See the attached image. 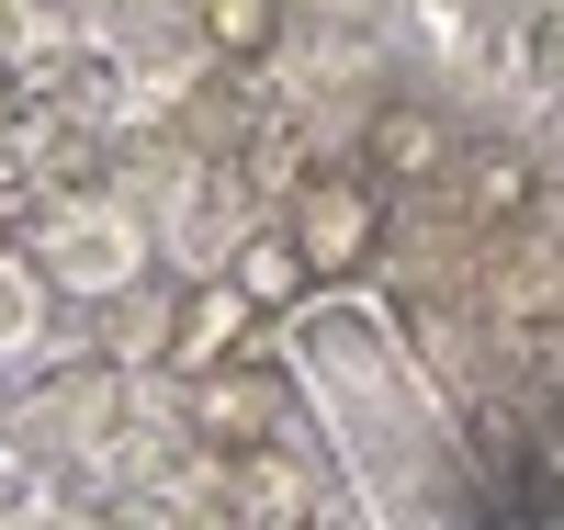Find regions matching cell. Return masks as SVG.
<instances>
[{
	"label": "cell",
	"mask_w": 564,
	"mask_h": 530,
	"mask_svg": "<svg viewBox=\"0 0 564 530\" xmlns=\"http://www.w3.org/2000/svg\"><path fill=\"white\" fill-rule=\"evenodd\" d=\"M452 192H463V215H475V226H508V215H531L542 170H531L520 136H486V148H463V159H452Z\"/></svg>",
	"instance_id": "cell-3"
},
{
	"label": "cell",
	"mask_w": 564,
	"mask_h": 530,
	"mask_svg": "<svg viewBox=\"0 0 564 530\" xmlns=\"http://www.w3.org/2000/svg\"><path fill=\"white\" fill-rule=\"evenodd\" d=\"M249 316H260V305L238 294V282H215V294H193V316L170 327V361H204V350L226 339V327H249Z\"/></svg>",
	"instance_id": "cell-7"
},
{
	"label": "cell",
	"mask_w": 564,
	"mask_h": 530,
	"mask_svg": "<svg viewBox=\"0 0 564 530\" xmlns=\"http://www.w3.org/2000/svg\"><path fill=\"white\" fill-rule=\"evenodd\" d=\"M170 327H181V316H170L159 294H124V305L102 316V350H170Z\"/></svg>",
	"instance_id": "cell-9"
},
{
	"label": "cell",
	"mask_w": 564,
	"mask_h": 530,
	"mask_svg": "<svg viewBox=\"0 0 564 530\" xmlns=\"http://www.w3.org/2000/svg\"><path fill=\"white\" fill-rule=\"evenodd\" d=\"M0 125H12V79H0Z\"/></svg>",
	"instance_id": "cell-10"
},
{
	"label": "cell",
	"mask_w": 564,
	"mask_h": 530,
	"mask_svg": "<svg viewBox=\"0 0 564 530\" xmlns=\"http://www.w3.org/2000/svg\"><path fill=\"white\" fill-rule=\"evenodd\" d=\"M193 429H204L215 452H238V463H249V452L271 441V383H249V372H215L204 396H193Z\"/></svg>",
	"instance_id": "cell-4"
},
{
	"label": "cell",
	"mask_w": 564,
	"mask_h": 530,
	"mask_svg": "<svg viewBox=\"0 0 564 530\" xmlns=\"http://www.w3.org/2000/svg\"><path fill=\"white\" fill-rule=\"evenodd\" d=\"M204 45H215V57H271V45H282V0H204Z\"/></svg>",
	"instance_id": "cell-6"
},
{
	"label": "cell",
	"mask_w": 564,
	"mask_h": 530,
	"mask_svg": "<svg viewBox=\"0 0 564 530\" xmlns=\"http://www.w3.org/2000/svg\"><path fill=\"white\" fill-rule=\"evenodd\" d=\"M238 508H249V530H305V486H294L282 463H260V474H249Z\"/></svg>",
	"instance_id": "cell-8"
},
{
	"label": "cell",
	"mask_w": 564,
	"mask_h": 530,
	"mask_svg": "<svg viewBox=\"0 0 564 530\" xmlns=\"http://www.w3.org/2000/svg\"><path fill=\"white\" fill-rule=\"evenodd\" d=\"M361 170L384 181V192H417V181H441L452 170V125L430 113V102H384L361 125Z\"/></svg>",
	"instance_id": "cell-2"
},
{
	"label": "cell",
	"mask_w": 564,
	"mask_h": 530,
	"mask_svg": "<svg viewBox=\"0 0 564 530\" xmlns=\"http://www.w3.org/2000/svg\"><path fill=\"white\" fill-rule=\"evenodd\" d=\"M294 249L316 260V282L327 271H361L372 249H384V181H305L294 192Z\"/></svg>",
	"instance_id": "cell-1"
},
{
	"label": "cell",
	"mask_w": 564,
	"mask_h": 530,
	"mask_svg": "<svg viewBox=\"0 0 564 530\" xmlns=\"http://www.w3.org/2000/svg\"><path fill=\"white\" fill-rule=\"evenodd\" d=\"M226 282H238V294H249L260 316H282V305H294V294H305V282H316V260L294 249V226H282V237H249V249H238V260H226Z\"/></svg>",
	"instance_id": "cell-5"
}]
</instances>
